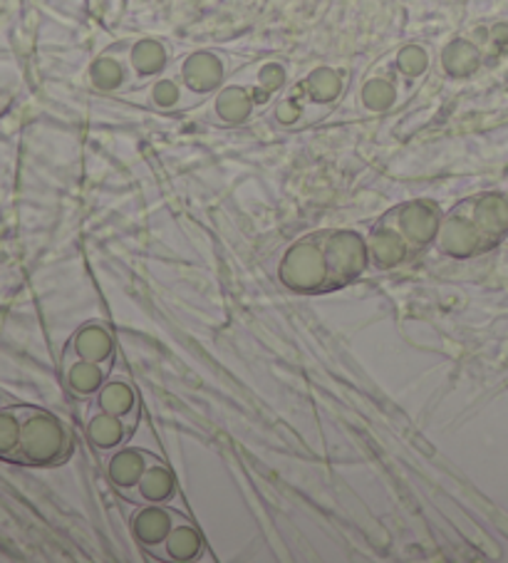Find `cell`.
I'll list each match as a JSON object with an SVG mask.
<instances>
[{"label":"cell","instance_id":"cell-1","mask_svg":"<svg viewBox=\"0 0 508 563\" xmlns=\"http://www.w3.org/2000/svg\"><path fill=\"white\" fill-rule=\"evenodd\" d=\"M21 437V424L15 422L13 415L0 412V454L11 452Z\"/></svg>","mask_w":508,"mask_h":563}]
</instances>
